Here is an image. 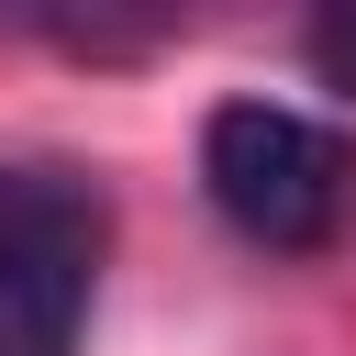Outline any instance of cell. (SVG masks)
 Returning a JSON list of instances; mask_svg holds the SVG:
<instances>
[{
  "mask_svg": "<svg viewBox=\"0 0 356 356\" xmlns=\"http://www.w3.org/2000/svg\"><path fill=\"white\" fill-rule=\"evenodd\" d=\"M345 189H356L345 134L289 100H222L200 122V200L267 256H323L345 222Z\"/></svg>",
  "mask_w": 356,
  "mask_h": 356,
  "instance_id": "1",
  "label": "cell"
},
{
  "mask_svg": "<svg viewBox=\"0 0 356 356\" xmlns=\"http://www.w3.org/2000/svg\"><path fill=\"white\" fill-rule=\"evenodd\" d=\"M100 189L67 167H0V356H78L100 278Z\"/></svg>",
  "mask_w": 356,
  "mask_h": 356,
  "instance_id": "2",
  "label": "cell"
},
{
  "mask_svg": "<svg viewBox=\"0 0 356 356\" xmlns=\"http://www.w3.org/2000/svg\"><path fill=\"white\" fill-rule=\"evenodd\" d=\"M300 67H312L334 100H356V0H334V11L300 22Z\"/></svg>",
  "mask_w": 356,
  "mask_h": 356,
  "instance_id": "3",
  "label": "cell"
}]
</instances>
